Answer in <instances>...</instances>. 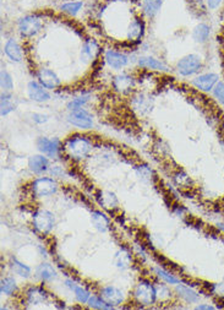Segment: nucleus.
<instances>
[{"label":"nucleus","mask_w":224,"mask_h":310,"mask_svg":"<svg viewBox=\"0 0 224 310\" xmlns=\"http://www.w3.org/2000/svg\"><path fill=\"white\" fill-rule=\"evenodd\" d=\"M87 102H88L87 96H81V97L74 98V100L68 104V109L69 111H74V109L82 108V107L85 106Z\"/></svg>","instance_id":"nucleus-37"},{"label":"nucleus","mask_w":224,"mask_h":310,"mask_svg":"<svg viewBox=\"0 0 224 310\" xmlns=\"http://www.w3.org/2000/svg\"><path fill=\"white\" fill-rule=\"evenodd\" d=\"M17 291L16 281L11 277H5L1 279V284H0V292L5 296H12L15 292Z\"/></svg>","instance_id":"nucleus-28"},{"label":"nucleus","mask_w":224,"mask_h":310,"mask_svg":"<svg viewBox=\"0 0 224 310\" xmlns=\"http://www.w3.org/2000/svg\"><path fill=\"white\" fill-rule=\"evenodd\" d=\"M132 296H134L135 301L141 306H152L157 301L156 286H153L149 281H140L135 287Z\"/></svg>","instance_id":"nucleus-2"},{"label":"nucleus","mask_w":224,"mask_h":310,"mask_svg":"<svg viewBox=\"0 0 224 310\" xmlns=\"http://www.w3.org/2000/svg\"><path fill=\"white\" fill-rule=\"evenodd\" d=\"M99 53V45L97 44L96 40L88 39L86 40L85 44L82 47V52H81V58H82L85 62L87 60H93L98 55Z\"/></svg>","instance_id":"nucleus-21"},{"label":"nucleus","mask_w":224,"mask_h":310,"mask_svg":"<svg viewBox=\"0 0 224 310\" xmlns=\"http://www.w3.org/2000/svg\"><path fill=\"white\" fill-rule=\"evenodd\" d=\"M91 221L93 227L99 232L104 233L109 230V220L102 211H93L91 213Z\"/></svg>","instance_id":"nucleus-20"},{"label":"nucleus","mask_w":224,"mask_h":310,"mask_svg":"<svg viewBox=\"0 0 224 310\" xmlns=\"http://www.w3.org/2000/svg\"><path fill=\"white\" fill-rule=\"evenodd\" d=\"M0 85H1V90L4 91V92H9V91H11L12 87H14L11 76H10V74L4 69L0 73Z\"/></svg>","instance_id":"nucleus-31"},{"label":"nucleus","mask_w":224,"mask_h":310,"mask_svg":"<svg viewBox=\"0 0 224 310\" xmlns=\"http://www.w3.org/2000/svg\"><path fill=\"white\" fill-rule=\"evenodd\" d=\"M37 276L39 277L43 282H49L53 281V279L57 277V272H55V270L53 269L52 265H49V264L47 263H43L37 268Z\"/></svg>","instance_id":"nucleus-25"},{"label":"nucleus","mask_w":224,"mask_h":310,"mask_svg":"<svg viewBox=\"0 0 224 310\" xmlns=\"http://www.w3.org/2000/svg\"><path fill=\"white\" fill-rule=\"evenodd\" d=\"M145 25L141 20L134 19L129 25L128 30V38L130 40H139L144 35Z\"/></svg>","instance_id":"nucleus-22"},{"label":"nucleus","mask_w":224,"mask_h":310,"mask_svg":"<svg viewBox=\"0 0 224 310\" xmlns=\"http://www.w3.org/2000/svg\"><path fill=\"white\" fill-rule=\"evenodd\" d=\"M88 307L93 309H112L103 299L101 298V296L97 297V296H91V298L88 299L87 302Z\"/></svg>","instance_id":"nucleus-35"},{"label":"nucleus","mask_w":224,"mask_h":310,"mask_svg":"<svg viewBox=\"0 0 224 310\" xmlns=\"http://www.w3.org/2000/svg\"><path fill=\"white\" fill-rule=\"evenodd\" d=\"M37 147L43 155L50 157V158L58 157L60 152V142L57 139L39 138L37 140Z\"/></svg>","instance_id":"nucleus-10"},{"label":"nucleus","mask_w":224,"mask_h":310,"mask_svg":"<svg viewBox=\"0 0 224 310\" xmlns=\"http://www.w3.org/2000/svg\"><path fill=\"white\" fill-rule=\"evenodd\" d=\"M4 50L5 54L7 55V58H9L10 60H12V62L20 63L22 60V49L21 47H20L19 43H17V40L14 39V38L7 40L6 44H5Z\"/></svg>","instance_id":"nucleus-17"},{"label":"nucleus","mask_w":224,"mask_h":310,"mask_svg":"<svg viewBox=\"0 0 224 310\" xmlns=\"http://www.w3.org/2000/svg\"><path fill=\"white\" fill-rule=\"evenodd\" d=\"M156 294L157 299L162 302L168 301V299H170V297H172V292H170V289L168 288V286H165V284H157Z\"/></svg>","instance_id":"nucleus-36"},{"label":"nucleus","mask_w":224,"mask_h":310,"mask_svg":"<svg viewBox=\"0 0 224 310\" xmlns=\"http://www.w3.org/2000/svg\"><path fill=\"white\" fill-rule=\"evenodd\" d=\"M162 7V0H145L144 11L147 16L152 17L159 11Z\"/></svg>","instance_id":"nucleus-29"},{"label":"nucleus","mask_w":224,"mask_h":310,"mask_svg":"<svg viewBox=\"0 0 224 310\" xmlns=\"http://www.w3.org/2000/svg\"><path fill=\"white\" fill-rule=\"evenodd\" d=\"M156 273H157V276H158L163 282H165V283H168V284H180V279L179 278H177V277L173 276L172 273H169V272H168V271L163 270V269L157 268L156 269Z\"/></svg>","instance_id":"nucleus-33"},{"label":"nucleus","mask_w":224,"mask_h":310,"mask_svg":"<svg viewBox=\"0 0 224 310\" xmlns=\"http://www.w3.org/2000/svg\"><path fill=\"white\" fill-rule=\"evenodd\" d=\"M98 202L102 207L107 210H113L118 206V199L115 195L111 192H101L98 195Z\"/></svg>","instance_id":"nucleus-23"},{"label":"nucleus","mask_w":224,"mask_h":310,"mask_svg":"<svg viewBox=\"0 0 224 310\" xmlns=\"http://www.w3.org/2000/svg\"><path fill=\"white\" fill-rule=\"evenodd\" d=\"M29 167L31 172L36 173V174H42V173L47 172L49 169V161L43 155H36V156H32L30 158Z\"/></svg>","instance_id":"nucleus-15"},{"label":"nucleus","mask_w":224,"mask_h":310,"mask_svg":"<svg viewBox=\"0 0 224 310\" xmlns=\"http://www.w3.org/2000/svg\"><path fill=\"white\" fill-rule=\"evenodd\" d=\"M220 81V76L215 73H207L202 74V75H198L197 78H195L192 80V85L196 88H198L200 91L203 92H210L215 88V86L217 85V82Z\"/></svg>","instance_id":"nucleus-9"},{"label":"nucleus","mask_w":224,"mask_h":310,"mask_svg":"<svg viewBox=\"0 0 224 310\" xmlns=\"http://www.w3.org/2000/svg\"><path fill=\"white\" fill-rule=\"evenodd\" d=\"M15 109V104L12 103L11 96L7 95L6 92H4L1 95V116H7L10 112H12Z\"/></svg>","instance_id":"nucleus-32"},{"label":"nucleus","mask_w":224,"mask_h":310,"mask_svg":"<svg viewBox=\"0 0 224 310\" xmlns=\"http://www.w3.org/2000/svg\"><path fill=\"white\" fill-rule=\"evenodd\" d=\"M99 296H101V298L103 299V301L106 302V303L108 304L112 309H113L114 307L120 306V304L124 302L123 291H120V289L113 286H108V287L102 288L101 294H99Z\"/></svg>","instance_id":"nucleus-8"},{"label":"nucleus","mask_w":224,"mask_h":310,"mask_svg":"<svg viewBox=\"0 0 224 310\" xmlns=\"http://www.w3.org/2000/svg\"><path fill=\"white\" fill-rule=\"evenodd\" d=\"M139 65L141 68H145V69H149V70H165L167 67L163 64L162 62L156 58L152 57H142L139 59Z\"/></svg>","instance_id":"nucleus-26"},{"label":"nucleus","mask_w":224,"mask_h":310,"mask_svg":"<svg viewBox=\"0 0 224 310\" xmlns=\"http://www.w3.org/2000/svg\"><path fill=\"white\" fill-rule=\"evenodd\" d=\"M134 78L131 76L126 75V74H121V75H118L113 81L114 88L119 92H129L130 90H132L134 87Z\"/></svg>","instance_id":"nucleus-19"},{"label":"nucleus","mask_w":224,"mask_h":310,"mask_svg":"<svg viewBox=\"0 0 224 310\" xmlns=\"http://www.w3.org/2000/svg\"><path fill=\"white\" fill-rule=\"evenodd\" d=\"M212 91H213V96H215L216 100L224 106V82L223 81H218L217 85L215 86V88H213Z\"/></svg>","instance_id":"nucleus-38"},{"label":"nucleus","mask_w":224,"mask_h":310,"mask_svg":"<svg viewBox=\"0 0 224 310\" xmlns=\"http://www.w3.org/2000/svg\"><path fill=\"white\" fill-rule=\"evenodd\" d=\"M68 120L74 126L80 129H91L93 126L92 116L83 108L69 111Z\"/></svg>","instance_id":"nucleus-6"},{"label":"nucleus","mask_w":224,"mask_h":310,"mask_svg":"<svg viewBox=\"0 0 224 310\" xmlns=\"http://www.w3.org/2000/svg\"><path fill=\"white\" fill-rule=\"evenodd\" d=\"M32 194L36 197H48L58 192V183L53 178L40 177L32 183Z\"/></svg>","instance_id":"nucleus-4"},{"label":"nucleus","mask_w":224,"mask_h":310,"mask_svg":"<svg viewBox=\"0 0 224 310\" xmlns=\"http://www.w3.org/2000/svg\"><path fill=\"white\" fill-rule=\"evenodd\" d=\"M174 180L179 187H185V185H189L190 183V178L184 172H178L174 175Z\"/></svg>","instance_id":"nucleus-39"},{"label":"nucleus","mask_w":224,"mask_h":310,"mask_svg":"<svg viewBox=\"0 0 224 310\" xmlns=\"http://www.w3.org/2000/svg\"><path fill=\"white\" fill-rule=\"evenodd\" d=\"M32 119H33V121H36V123H37V124H43V123H45V121L48 120V116H44V114L35 113L32 116Z\"/></svg>","instance_id":"nucleus-41"},{"label":"nucleus","mask_w":224,"mask_h":310,"mask_svg":"<svg viewBox=\"0 0 224 310\" xmlns=\"http://www.w3.org/2000/svg\"><path fill=\"white\" fill-rule=\"evenodd\" d=\"M37 78L38 82L43 87L48 88V90H54V88H57L60 85V80L57 74L53 70L47 69V68L39 69V71L37 73Z\"/></svg>","instance_id":"nucleus-11"},{"label":"nucleus","mask_w":224,"mask_h":310,"mask_svg":"<svg viewBox=\"0 0 224 310\" xmlns=\"http://www.w3.org/2000/svg\"><path fill=\"white\" fill-rule=\"evenodd\" d=\"M106 62L113 69H123L128 64V57L123 53L115 52V50H107L106 53Z\"/></svg>","instance_id":"nucleus-14"},{"label":"nucleus","mask_w":224,"mask_h":310,"mask_svg":"<svg viewBox=\"0 0 224 310\" xmlns=\"http://www.w3.org/2000/svg\"><path fill=\"white\" fill-rule=\"evenodd\" d=\"M211 36V27L206 24H198L197 26L193 29L192 37L195 42L197 43H206L210 39Z\"/></svg>","instance_id":"nucleus-24"},{"label":"nucleus","mask_w":224,"mask_h":310,"mask_svg":"<svg viewBox=\"0 0 224 310\" xmlns=\"http://www.w3.org/2000/svg\"><path fill=\"white\" fill-rule=\"evenodd\" d=\"M114 264L118 269L125 270L132 265V256L126 248L119 249L114 256Z\"/></svg>","instance_id":"nucleus-18"},{"label":"nucleus","mask_w":224,"mask_h":310,"mask_svg":"<svg viewBox=\"0 0 224 310\" xmlns=\"http://www.w3.org/2000/svg\"><path fill=\"white\" fill-rule=\"evenodd\" d=\"M177 69L183 76L195 75L202 69V59L197 54H189L178 62Z\"/></svg>","instance_id":"nucleus-5"},{"label":"nucleus","mask_w":224,"mask_h":310,"mask_svg":"<svg viewBox=\"0 0 224 310\" xmlns=\"http://www.w3.org/2000/svg\"><path fill=\"white\" fill-rule=\"evenodd\" d=\"M81 7H82V1H71L63 4L62 6H60V9L64 12H66V14L74 15V16H75V15L80 11Z\"/></svg>","instance_id":"nucleus-34"},{"label":"nucleus","mask_w":224,"mask_h":310,"mask_svg":"<svg viewBox=\"0 0 224 310\" xmlns=\"http://www.w3.org/2000/svg\"><path fill=\"white\" fill-rule=\"evenodd\" d=\"M27 93H29V97L32 101H35V102H47L50 98V95L47 91V88L43 87L39 82H36V81L29 82V85H27Z\"/></svg>","instance_id":"nucleus-12"},{"label":"nucleus","mask_w":224,"mask_h":310,"mask_svg":"<svg viewBox=\"0 0 224 310\" xmlns=\"http://www.w3.org/2000/svg\"><path fill=\"white\" fill-rule=\"evenodd\" d=\"M11 269L16 275L25 277V278H27V277H30V275H31V269L27 265H25L24 263L17 260V259H12L11 260Z\"/></svg>","instance_id":"nucleus-30"},{"label":"nucleus","mask_w":224,"mask_h":310,"mask_svg":"<svg viewBox=\"0 0 224 310\" xmlns=\"http://www.w3.org/2000/svg\"><path fill=\"white\" fill-rule=\"evenodd\" d=\"M42 20L33 15L22 17L19 21V32L25 37H32L42 30Z\"/></svg>","instance_id":"nucleus-7"},{"label":"nucleus","mask_w":224,"mask_h":310,"mask_svg":"<svg viewBox=\"0 0 224 310\" xmlns=\"http://www.w3.org/2000/svg\"><path fill=\"white\" fill-rule=\"evenodd\" d=\"M48 297H49V294L43 287H31L26 292L27 303L31 304V306H40V304L45 303L48 301Z\"/></svg>","instance_id":"nucleus-13"},{"label":"nucleus","mask_w":224,"mask_h":310,"mask_svg":"<svg viewBox=\"0 0 224 310\" xmlns=\"http://www.w3.org/2000/svg\"><path fill=\"white\" fill-rule=\"evenodd\" d=\"M65 283L66 286L74 292L76 299H77L81 304H87L88 299L91 298V293L85 288V287L81 286V284H77L76 282H74L73 279H66Z\"/></svg>","instance_id":"nucleus-16"},{"label":"nucleus","mask_w":224,"mask_h":310,"mask_svg":"<svg viewBox=\"0 0 224 310\" xmlns=\"http://www.w3.org/2000/svg\"><path fill=\"white\" fill-rule=\"evenodd\" d=\"M33 227L40 234H48L50 233V231L54 228L55 225V218L50 211L48 210H40L36 211L35 215H33Z\"/></svg>","instance_id":"nucleus-3"},{"label":"nucleus","mask_w":224,"mask_h":310,"mask_svg":"<svg viewBox=\"0 0 224 310\" xmlns=\"http://www.w3.org/2000/svg\"><path fill=\"white\" fill-rule=\"evenodd\" d=\"M223 0H206V5L210 10H217L222 5Z\"/></svg>","instance_id":"nucleus-40"},{"label":"nucleus","mask_w":224,"mask_h":310,"mask_svg":"<svg viewBox=\"0 0 224 310\" xmlns=\"http://www.w3.org/2000/svg\"><path fill=\"white\" fill-rule=\"evenodd\" d=\"M196 309H207V310H210V309H215V307H212V306H197V307H196Z\"/></svg>","instance_id":"nucleus-42"},{"label":"nucleus","mask_w":224,"mask_h":310,"mask_svg":"<svg viewBox=\"0 0 224 310\" xmlns=\"http://www.w3.org/2000/svg\"><path fill=\"white\" fill-rule=\"evenodd\" d=\"M177 292L187 303H196L200 299V296L193 289L190 288V287L183 286V284H177Z\"/></svg>","instance_id":"nucleus-27"},{"label":"nucleus","mask_w":224,"mask_h":310,"mask_svg":"<svg viewBox=\"0 0 224 310\" xmlns=\"http://www.w3.org/2000/svg\"><path fill=\"white\" fill-rule=\"evenodd\" d=\"M63 150L74 161H82L92 151V142L86 136L75 135L66 140Z\"/></svg>","instance_id":"nucleus-1"}]
</instances>
